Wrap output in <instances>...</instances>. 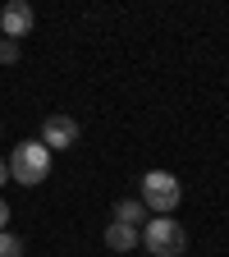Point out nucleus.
<instances>
[{
    "label": "nucleus",
    "mask_w": 229,
    "mask_h": 257,
    "mask_svg": "<svg viewBox=\"0 0 229 257\" xmlns=\"http://www.w3.org/2000/svg\"><path fill=\"white\" fill-rule=\"evenodd\" d=\"M138 202L156 216H174V207L183 202V184L170 170H151V175H142V198Z\"/></svg>",
    "instance_id": "obj_1"
},
{
    "label": "nucleus",
    "mask_w": 229,
    "mask_h": 257,
    "mask_svg": "<svg viewBox=\"0 0 229 257\" xmlns=\"http://www.w3.org/2000/svg\"><path fill=\"white\" fill-rule=\"evenodd\" d=\"M138 239H142V248H147L151 257H183V248H188L183 225H179V220H170V216H156V220H147Z\"/></svg>",
    "instance_id": "obj_2"
},
{
    "label": "nucleus",
    "mask_w": 229,
    "mask_h": 257,
    "mask_svg": "<svg viewBox=\"0 0 229 257\" xmlns=\"http://www.w3.org/2000/svg\"><path fill=\"white\" fill-rule=\"evenodd\" d=\"M10 175H14V184H23V188H32V184H42L46 175H51V152L42 147V143H19L14 152H10Z\"/></svg>",
    "instance_id": "obj_3"
},
{
    "label": "nucleus",
    "mask_w": 229,
    "mask_h": 257,
    "mask_svg": "<svg viewBox=\"0 0 229 257\" xmlns=\"http://www.w3.org/2000/svg\"><path fill=\"white\" fill-rule=\"evenodd\" d=\"M37 143H42L46 152H69V147L78 143V119H74V115H64V110H60V115H46V119H42V138H37Z\"/></svg>",
    "instance_id": "obj_4"
},
{
    "label": "nucleus",
    "mask_w": 229,
    "mask_h": 257,
    "mask_svg": "<svg viewBox=\"0 0 229 257\" xmlns=\"http://www.w3.org/2000/svg\"><path fill=\"white\" fill-rule=\"evenodd\" d=\"M32 23H37V14H32V5H28V0H10V5L0 10V32H5L10 42L28 37V32H32Z\"/></svg>",
    "instance_id": "obj_5"
},
{
    "label": "nucleus",
    "mask_w": 229,
    "mask_h": 257,
    "mask_svg": "<svg viewBox=\"0 0 229 257\" xmlns=\"http://www.w3.org/2000/svg\"><path fill=\"white\" fill-rule=\"evenodd\" d=\"M106 248H110V252H128V248H138V230H133V225L110 220V225H106Z\"/></svg>",
    "instance_id": "obj_6"
},
{
    "label": "nucleus",
    "mask_w": 229,
    "mask_h": 257,
    "mask_svg": "<svg viewBox=\"0 0 229 257\" xmlns=\"http://www.w3.org/2000/svg\"><path fill=\"white\" fill-rule=\"evenodd\" d=\"M115 220H119V225H133V230H138V220H147V207H142L138 198H119V202H115Z\"/></svg>",
    "instance_id": "obj_7"
},
{
    "label": "nucleus",
    "mask_w": 229,
    "mask_h": 257,
    "mask_svg": "<svg viewBox=\"0 0 229 257\" xmlns=\"http://www.w3.org/2000/svg\"><path fill=\"white\" fill-rule=\"evenodd\" d=\"M0 257H23V239L10 234V230H0Z\"/></svg>",
    "instance_id": "obj_8"
},
{
    "label": "nucleus",
    "mask_w": 229,
    "mask_h": 257,
    "mask_svg": "<svg viewBox=\"0 0 229 257\" xmlns=\"http://www.w3.org/2000/svg\"><path fill=\"white\" fill-rule=\"evenodd\" d=\"M14 60H19V42L0 37V64H14Z\"/></svg>",
    "instance_id": "obj_9"
},
{
    "label": "nucleus",
    "mask_w": 229,
    "mask_h": 257,
    "mask_svg": "<svg viewBox=\"0 0 229 257\" xmlns=\"http://www.w3.org/2000/svg\"><path fill=\"white\" fill-rule=\"evenodd\" d=\"M5 220H10V207H5V198H0V230H5Z\"/></svg>",
    "instance_id": "obj_10"
},
{
    "label": "nucleus",
    "mask_w": 229,
    "mask_h": 257,
    "mask_svg": "<svg viewBox=\"0 0 229 257\" xmlns=\"http://www.w3.org/2000/svg\"><path fill=\"white\" fill-rule=\"evenodd\" d=\"M10 179V166H5V156H0V184H5Z\"/></svg>",
    "instance_id": "obj_11"
}]
</instances>
